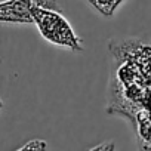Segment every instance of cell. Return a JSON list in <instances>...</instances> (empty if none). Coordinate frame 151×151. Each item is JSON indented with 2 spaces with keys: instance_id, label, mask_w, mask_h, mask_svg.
Wrapping results in <instances>:
<instances>
[{
  "instance_id": "6da1fadb",
  "label": "cell",
  "mask_w": 151,
  "mask_h": 151,
  "mask_svg": "<svg viewBox=\"0 0 151 151\" xmlns=\"http://www.w3.org/2000/svg\"><path fill=\"white\" fill-rule=\"evenodd\" d=\"M33 18H34V24H36L39 33L42 34V37L46 42H49L55 46L67 47L73 52L83 50L82 39L76 34L71 24L64 18L62 12L34 6Z\"/></svg>"
},
{
  "instance_id": "7a4b0ae2",
  "label": "cell",
  "mask_w": 151,
  "mask_h": 151,
  "mask_svg": "<svg viewBox=\"0 0 151 151\" xmlns=\"http://www.w3.org/2000/svg\"><path fill=\"white\" fill-rule=\"evenodd\" d=\"M31 0H5L0 3V21L9 24H34Z\"/></svg>"
},
{
  "instance_id": "3957f363",
  "label": "cell",
  "mask_w": 151,
  "mask_h": 151,
  "mask_svg": "<svg viewBox=\"0 0 151 151\" xmlns=\"http://www.w3.org/2000/svg\"><path fill=\"white\" fill-rule=\"evenodd\" d=\"M86 2L95 8L102 17L110 18L114 15V12L119 9V6L124 2V0H86Z\"/></svg>"
},
{
  "instance_id": "277c9868",
  "label": "cell",
  "mask_w": 151,
  "mask_h": 151,
  "mask_svg": "<svg viewBox=\"0 0 151 151\" xmlns=\"http://www.w3.org/2000/svg\"><path fill=\"white\" fill-rule=\"evenodd\" d=\"M15 151H47V142L43 139H31Z\"/></svg>"
},
{
  "instance_id": "5b68a950",
  "label": "cell",
  "mask_w": 151,
  "mask_h": 151,
  "mask_svg": "<svg viewBox=\"0 0 151 151\" xmlns=\"http://www.w3.org/2000/svg\"><path fill=\"white\" fill-rule=\"evenodd\" d=\"M31 2L39 6V8H43V9H50V11H58V12H62L58 0H31Z\"/></svg>"
},
{
  "instance_id": "8992f818",
  "label": "cell",
  "mask_w": 151,
  "mask_h": 151,
  "mask_svg": "<svg viewBox=\"0 0 151 151\" xmlns=\"http://www.w3.org/2000/svg\"><path fill=\"white\" fill-rule=\"evenodd\" d=\"M88 151H116V144H114V141H105V142H101V144L89 148Z\"/></svg>"
}]
</instances>
